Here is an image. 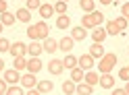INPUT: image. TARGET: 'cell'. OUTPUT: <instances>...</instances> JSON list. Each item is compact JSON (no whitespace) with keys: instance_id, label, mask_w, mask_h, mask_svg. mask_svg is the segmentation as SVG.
<instances>
[{"instance_id":"1","label":"cell","mask_w":129,"mask_h":95,"mask_svg":"<svg viewBox=\"0 0 129 95\" xmlns=\"http://www.w3.org/2000/svg\"><path fill=\"white\" fill-rule=\"evenodd\" d=\"M48 31H50V25L46 21H38V23H31L27 27V35L31 42H38V39H46L48 37Z\"/></svg>"},{"instance_id":"2","label":"cell","mask_w":129,"mask_h":95,"mask_svg":"<svg viewBox=\"0 0 129 95\" xmlns=\"http://www.w3.org/2000/svg\"><path fill=\"white\" fill-rule=\"evenodd\" d=\"M104 23V14L98 12V10H94V12H87L81 17V27L83 29H96V27H100Z\"/></svg>"},{"instance_id":"3","label":"cell","mask_w":129,"mask_h":95,"mask_svg":"<svg viewBox=\"0 0 129 95\" xmlns=\"http://www.w3.org/2000/svg\"><path fill=\"white\" fill-rule=\"evenodd\" d=\"M117 64V54L110 52V54H104L98 62V72L100 74H106V72H112V68Z\"/></svg>"},{"instance_id":"4","label":"cell","mask_w":129,"mask_h":95,"mask_svg":"<svg viewBox=\"0 0 129 95\" xmlns=\"http://www.w3.org/2000/svg\"><path fill=\"white\" fill-rule=\"evenodd\" d=\"M9 52L13 54V58L25 56V54H27V46L23 44V42H15V44H11V50H9Z\"/></svg>"},{"instance_id":"5","label":"cell","mask_w":129,"mask_h":95,"mask_svg":"<svg viewBox=\"0 0 129 95\" xmlns=\"http://www.w3.org/2000/svg\"><path fill=\"white\" fill-rule=\"evenodd\" d=\"M2 78L9 85H17L19 81H21V72L19 70H15V68H11V70H4V74H2Z\"/></svg>"},{"instance_id":"6","label":"cell","mask_w":129,"mask_h":95,"mask_svg":"<svg viewBox=\"0 0 129 95\" xmlns=\"http://www.w3.org/2000/svg\"><path fill=\"white\" fill-rule=\"evenodd\" d=\"M21 87H27V89H34V87L38 85V78L34 72H25V74H21Z\"/></svg>"},{"instance_id":"7","label":"cell","mask_w":129,"mask_h":95,"mask_svg":"<svg viewBox=\"0 0 129 95\" xmlns=\"http://www.w3.org/2000/svg\"><path fill=\"white\" fill-rule=\"evenodd\" d=\"M98 85L102 87V89H115V76H112L110 72H106V74H100V81H98Z\"/></svg>"},{"instance_id":"8","label":"cell","mask_w":129,"mask_h":95,"mask_svg":"<svg viewBox=\"0 0 129 95\" xmlns=\"http://www.w3.org/2000/svg\"><path fill=\"white\" fill-rule=\"evenodd\" d=\"M42 66H44V64H42V60H40L38 56H31V58L27 60V72H34V74H36V72L42 70Z\"/></svg>"},{"instance_id":"9","label":"cell","mask_w":129,"mask_h":95,"mask_svg":"<svg viewBox=\"0 0 129 95\" xmlns=\"http://www.w3.org/2000/svg\"><path fill=\"white\" fill-rule=\"evenodd\" d=\"M77 66L83 68V70H90V68L94 66V58L90 56V54H83V56L77 58Z\"/></svg>"},{"instance_id":"10","label":"cell","mask_w":129,"mask_h":95,"mask_svg":"<svg viewBox=\"0 0 129 95\" xmlns=\"http://www.w3.org/2000/svg\"><path fill=\"white\" fill-rule=\"evenodd\" d=\"M62 70H64V66H62V60H50V62H48V72H50V74H60L62 72Z\"/></svg>"},{"instance_id":"11","label":"cell","mask_w":129,"mask_h":95,"mask_svg":"<svg viewBox=\"0 0 129 95\" xmlns=\"http://www.w3.org/2000/svg\"><path fill=\"white\" fill-rule=\"evenodd\" d=\"M87 54H90L92 58H102L106 52H104V46H102V44H96V42H94V44L90 46V52H87Z\"/></svg>"},{"instance_id":"12","label":"cell","mask_w":129,"mask_h":95,"mask_svg":"<svg viewBox=\"0 0 129 95\" xmlns=\"http://www.w3.org/2000/svg\"><path fill=\"white\" fill-rule=\"evenodd\" d=\"M73 44H75V39L71 37V35H69V37H62L60 42H58V50H62V52L69 54L71 50H73Z\"/></svg>"},{"instance_id":"13","label":"cell","mask_w":129,"mask_h":95,"mask_svg":"<svg viewBox=\"0 0 129 95\" xmlns=\"http://www.w3.org/2000/svg\"><path fill=\"white\" fill-rule=\"evenodd\" d=\"M106 29H104V27H96L94 31H92V39H94V42L96 44H102L104 42V39H106Z\"/></svg>"},{"instance_id":"14","label":"cell","mask_w":129,"mask_h":95,"mask_svg":"<svg viewBox=\"0 0 129 95\" xmlns=\"http://www.w3.org/2000/svg\"><path fill=\"white\" fill-rule=\"evenodd\" d=\"M42 48H44V52L52 54V52L58 50V42H56V39H52V37H46V39H44V44H42Z\"/></svg>"},{"instance_id":"15","label":"cell","mask_w":129,"mask_h":95,"mask_svg":"<svg viewBox=\"0 0 129 95\" xmlns=\"http://www.w3.org/2000/svg\"><path fill=\"white\" fill-rule=\"evenodd\" d=\"M75 93H77V95H92V93H94V87L87 85V83H77Z\"/></svg>"},{"instance_id":"16","label":"cell","mask_w":129,"mask_h":95,"mask_svg":"<svg viewBox=\"0 0 129 95\" xmlns=\"http://www.w3.org/2000/svg\"><path fill=\"white\" fill-rule=\"evenodd\" d=\"M38 12H40V17H42V19L46 21V19H50L52 14H54V6H52V4H42Z\"/></svg>"},{"instance_id":"17","label":"cell","mask_w":129,"mask_h":95,"mask_svg":"<svg viewBox=\"0 0 129 95\" xmlns=\"http://www.w3.org/2000/svg\"><path fill=\"white\" fill-rule=\"evenodd\" d=\"M42 52H44V48H42L40 42H31V44L27 46V54H29V56H40Z\"/></svg>"},{"instance_id":"18","label":"cell","mask_w":129,"mask_h":95,"mask_svg":"<svg viewBox=\"0 0 129 95\" xmlns=\"http://www.w3.org/2000/svg\"><path fill=\"white\" fill-rule=\"evenodd\" d=\"M15 17H17V21H21V23H29L31 21V10L29 8H19L17 12H15Z\"/></svg>"},{"instance_id":"19","label":"cell","mask_w":129,"mask_h":95,"mask_svg":"<svg viewBox=\"0 0 129 95\" xmlns=\"http://www.w3.org/2000/svg\"><path fill=\"white\" fill-rule=\"evenodd\" d=\"M98 81H100V74L98 72H94V70H87L85 72V76H83V83H87V85H98Z\"/></svg>"},{"instance_id":"20","label":"cell","mask_w":129,"mask_h":95,"mask_svg":"<svg viewBox=\"0 0 129 95\" xmlns=\"http://www.w3.org/2000/svg\"><path fill=\"white\" fill-rule=\"evenodd\" d=\"M85 35H87V29H83L81 25H79V27H75L73 31H71V37H73L75 42H83V39H85Z\"/></svg>"},{"instance_id":"21","label":"cell","mask_w":129,"mask_h":95,"mask_svg":"<svg viewBox=\"0 0 129 95\" xmlns=\"http://www.w3.org/2000/svg\"><path fill=\"white\" fill-rule=\"evenodd\" d=\"M83 76H85V70H83V68L75 66L73 70H71V81H73V83H81Z\"/></svg>"},{"instance_id":"22","label":"cell","mask_w":129,"mask_h":95,"mask_svg":"<svg viewBox=\"0 0 129 95\" xmlns=\"http://www.w3.org/2000/svg\"><path fill=\"white\" fill-rule=\"evenodd\" d=\"M36 89H38L40 93H50V91L54 89V85H52V81H38Z\"/></svg>"},{"instance_id":"23","label":"cell","mask_w":129,"mask_h":95,"mask_svg":"<svg viewBox=\"0 0 129 95\" xmlns=\"http://www.w3.org/2000/svg\"><path fill=\"white\" fill-rule=\"evenodd\" d=\"M69 25H71V17H69V14H58L56 27H58V29H69Z\"/></svg>"},{"instance_id":"24","label":"cell","mask_w":129,"mask_h":95,"mask_svg":"<svg viewBox=\"0 0 129 95\" xmlns=\"http://www.w3.org/2000/svg\"><path fill=\"white\" fill-rule=\"evenodd\" d=\"M104 29H106V33H108V35H121V33H123V31L119 29V25H117L115 21H108Z\"/></svg>"},{"instance_id":"25","label":"cell","mask_w":129,"mask_h":95,"mask_svg":"<svg viewBox=\"0 0 129 95\" xmlns=\"http://www.w3.org/2000/svg\"><path fill=\"white\" fill-rule=\"evenodd\" d=\"M15 19H17V17H15L13 12H9V10L0 14V23H2V25H15Z\"/></svg>"},{"instance_id":"26","label":"cell","mask_w":129,"mask_h":95,"mask_svg":"<svg viewBox=\"0 0 129 95\" xmlns=\"http://www.w3.org/2000/svg\"><path fill=\"white\" fill-rule=\"evenodd\" d=\"M62 66H64V68H69V70H73V68L77 66V58L73 56V54L64 56V60H62Z\"/></svg>"},{"instance_id":"27","label":"cell","mask_w":129,"mask_h":95,"mask_svg":"<svg viewBox=\"0 0 129 95\" xmlns=\"http://www.w3.org/2000/svg\"><path fill=\"white\" fill-rule=\"evenodd\" d=\"M75 87H77V85H75L73 81H64V83H62V93H64V95H75Z\"/></svg>"},{"instance_id":"28","label":"cell","mask_w":129,"mask_h":95,"mask_svg":"<svg viewBox=\"0 0 129 95\" xmlns=\"http://www.w3.org/2000/svg\"><path fill=\"white\" fill-rule=\"evenodd\" d=\"M79 6H81V10L85 12H94V0H79Z\"/></svg>"},{"instance_id":"29","label":"cell","mask_w":129,"mask_h":95,"mask_svg":"<svg viewBox=\"0 0 129 95\" xmlns=\"http://www.w3.org/2000/svg\"><path fill=\"white\" fill-rule=\"evenodd\" d=\"M23 68H27V58H25V56L15 58V70H19V72H21Z\"/></svg>"},{"instance_id":"30","label":"cell","mask_w":129,"mask_h":95,"mask_svg":"<svg viewBox=\"0 0 129 95\" xmlns=\"http://www.w3.org/2000/svg\"><path fill=\"white\" fill-rule=\"evenodd\" d=\"M6 95H25V93H23V87H19V85H9Z\"/></svg>"},{"instance_id":"31","label":"cell","mask_w":129,"mask_h":95,"mask_svg":"<svg viewBox=\"0 0 129 95\" xmlns=\"http://www.w3.org/2000/svg\"><path fill=\"white\" fill-rule=\"evenodd\" d=\"M54 12H58V14H67V2H64V0H58V2L54 4Z\"/></svg>"},{"instance_id":"32","label":"cell","mask_w":129,"mask_h":95,"mask_svg":"<svg viewBox=\"0 0 129 95\" xmlns=\"http://www.w3.org/2000/svg\"><path fill=\"white\" fill-rule=\"evenodd\" d=\"M40 6H42L40 0H25V8H29V10H40Z\"/></svg>"},{"instance_id":"33","label":"cell","mask_w":129,"mask_h":95,"mask_svg":"<svg viewBox=\"0 0 129 95\" xmlns=\"http://www.w3.org/2000/svg\"><path fill=\"white\" fill-rule=\"evenodd\" d=\"M11 50V42L4 37H0V52H9Z\"/></svg>"},{"instance_id":"34","label":"cell","mask_w":129,"mask_h":95,"mask_svg":"<svg viewBox=\"0 0 129 95\" xmlns=\"http://www.w3.org/2000/svg\"><path fill=\"white\" fill-rule=\"evenodd\" d=\"M115 23L119 25V29H121V31H123V29H127V25H129L125 17H117V19H115Z\"/></svg>"},{"instance_id":"35","label":"cell","mask_w":129,"mask_h":95,"mask_svg":"<svg viewBox=\"0 0 129 95\" xmlns=\"http://www.w3.org/2000/svg\"><path fill=\"white\" fill-rule=\"evenodd\" d=\"M119 78H121V81H129V68L127 66L119 70Z\"/></svg>"},{"instance_id":"36","label":"cell","mask_w":129,"mask_h":95,"mask_svg":"<svg viewBox=\"0 0 129 95\" xmlns=\"http://www.w3.org/2000/svg\"><path fill=\"white\" fill-rule=\"evenodd\" d=\"M121 17H125V19L129 17V2H125L123 6H121Z\"/></svg>"},{"instance_id":"37","label":"cell","mask_w":129,"mask_h":95,"mask_svg":"<svg viewBox=\"0 0 129 95\" xmlns=\"http://www.w3.org/2000/svg\"><path fill=\"white\" fill-rule=\"evenodd\" d=\"M6 89H9V83L2 78V81H0V95H6Z\"/></svg>"},{"instance_id":"38","label":"cell","mask_w":129,"mask_h":95,"mask_svg":"<svg viewBox=\"0 0 129 95\" xmlns=\"http://www.w3.org/2000/svg\"><path fill=\"white\" fill-rule=\"evenodd\" d=\"M6 10H9V8H6V0H0V14L6 12Z\"/></svg>"},{"instance_id":"39","label":"cell","mask_w":129,"mask_h":95,"mask_svg":"<svg viewBox=\"0 0 129 95\" xmlns=\"http://www.w3.org/2000/svg\"><path fill=\"white\" fill-rule=\"evenodd\" d=\"M112 95H127L125 89H112Z\"/></svg>"},{"instance_id":"40","label":"cell","mask_w":129,"mask_h":95,"mask_svg":"<svg viewBox=\"0 0 129 95\" xmlns=\"http://www.w3.org/2000/svg\"><path fill=\"white\" fill-rule=\"evenodd\" d=\"M25 95H42V93H40V91L36 89V87H34V89H29V91H27Z\"/></svg>"},{"instance_id":"41","label":"cell","mask_w":129,"mask_h":95,"mask_svg":"<svg viewBox=\"0 0 129 95\" xmlns=\"http://www.w3.org/2000/svg\"><path fill=\"white\" fill-rule=\"evenodd\" d=\"M125 93L129 95V81H125Z\"/></svg>"},{"instance_id":"42","label":"cell","mask_w":129,"mask_h":95,"mask_svg":"<svg viewBox=\"0 0 129 95\" xmlns=\"http://www.w3.org/2000/svg\"><path fill=\"white\" fill-rule=\"evenodd\" d=\"M100 2H102V4H106V6H108V4H112V0H100Z\"/></svg>"},{"instance_id":"43","label":"cell","mask_w":129,"mask_h":95,"mask_svg":"<svg viewBox=\"0 0 129 95\" xmlns=\"http://www.w3.org/2000/svg\"><path fill=\"white\" fill-rule=\"evenodd\" d=\"M0 72H4V62L0 60Z\"/></svg>"},{"instance_id":"44","label":"cell","mask_w":129,"mask_h":95,"mask_svg":"<svg viewBox=\"0 0 129 95\" xmlns=\"http://www.w3.org/2000/svg\"><path fill=\"white\" fill-rule=\"evenodd\" d=\"M2 27H4V25H2V23H0V33H2Z\"/></svg>"},{"instance_id":"45","label":"cell","mask_w":129,"mask_h":95,"mask_svg":"<svg viewBox=\"0 0 129 95\" xmlns=\"http://www.w3.org/2000/svg\"><path fill=\"white\" fill-rule=\"evenodd\" d=\"M127 23H129V17H127Z\"/></svg>"},{"instance_id":"46","label":"cell","mask_w":129,"mask_h":95,"mask_svg":"<svg viewBox=\"0 0 129 95\" xmlns=\"http://www.w3.org/2000/svg\"><path fill=\"white\" fill-rule=\"evenodd\" d=\"M64 2H69V0H64Z\"/></svg>"},{"instance_id":"47","label":"cell","mask_w":129,"mask_h":95,"mask_svg":"<svg viewBox=\"0 0 129 95\" xmlns=\"http://www.w3.org/2000/svg\"><path fill=\"white\" fill-rule=\"evenodd\" d=\"M0 81H2V78H0Z\"/></svg>"},{"instance_id":"48","label":"cell","mask_w":129,"mask_h":95,"mask_svg":"<svg viewBox=\"0 0 129 95\" xmlns=\"http://www.w3.org/2000/svg\"><path fill=\"white\" fill-rule=\"evenodd\" d=\"M127 68H129V66H127Z\"/></svg>"}]
</instances>
